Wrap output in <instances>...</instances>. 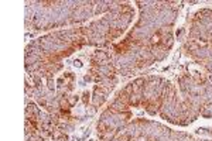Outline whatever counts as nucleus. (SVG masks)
<instances>
[{
  "instance_id": "nucleus-3",
  "label": "nucleus",
  "mask_w": 212,
  "mask_h": 141,
  "mask_svg": "<svg viewBox=\"0 0 212 141\" xmlns=\"http://www.w3.org/2000/svg\"><path fill=\"white\" fill-rule=\"evenodd\" d=\"M74 65H75V67H77V68H81V67H82V64H81V61H74Z\"/></svg>"
},
{
  "instance_id": "nucleus-1",
  "label": "nucleus",
  "mask_w": 212,
  "mask_h": 141,
  "mask_svg": "<svg viewBox=\"0 0 212 141\" xmlns=\"http://www.w3.org/2000/svg\"><path fill=\"white\" fill-rule=\"evenodd\" d=\"M78 100H79V96H68V103L71 107H74Z\"/></svg>"
},
{
  "instance_id": "nucleus-2",
  "label": "nucleus",
  "mask_w": 212,
  "mask_h": 141,
  "mask_svg": "<svg viewBox=\"0 0 212 141\" xmlns=\"http://www.w3.org/2000/svg\"><path fill=\"white\" fill-rule=\"evenodd\" d=\"M82 100H84V103H85V104H88V103H89V100H90V92H85V93H84V97H82Z\"/></svg>"
}]
</instances>
